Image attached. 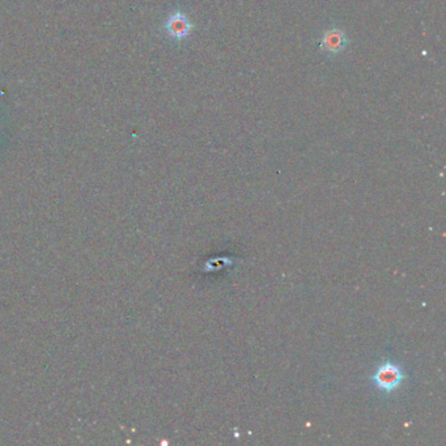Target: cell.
Returning a JSON list of instances; mask_svg holds the SVG:
<instances>
[{
  "label": "cell",
  "mask_w": 446,
  "mask_h": 446,
  "mask_svg": "<svg viewBox=\"0 0 446 446\" xmlns=\"http://www.w3.org/2000/svg\"><path fill=\"white\" fill-rule=\"evenodd\" d=\"M347 45H348V38L345 32L336 28L325 32L319 41L321 50L330 57L340 54L347 47Z\"/></svg>",
  "instance_id": "2"
},
{
  "label": "cell",
  "mask_w": 446,
  "mask_h": 446,
  "mask_svg": "<svg viewBox=\"0 0 446 446\" xmlns=\"http://www.w3.org/2000/svg\"><path fill=\"white\" fill-rule=\"evenodd\" d=\"M164 29L173 38L184 40L194 29V25L191 24V21L188 20L186 14L177 11V12L171 14V17L166 20Z\"/></svg>",
  "instance_id": "3"
},
{
  "label": "cell",
  "mask_w": 446,
  "mask_h": 446,
  "mask_svg": "<svg viewBox=\"0 0 446 446\" xmlns=\"http://www.w3.org/2000/svg\"><path fill=\"white\" fill-rule=\"evenodd\" d=\"M403 381L402 371L398 365L386 362L378 368L374 374V382L378 388L385 391H391L398 388Z\"/></svg>",
  "instance_id": "1"
}]
</instances>
